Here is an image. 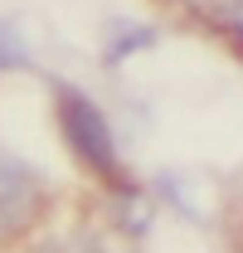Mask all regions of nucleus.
I'll list each match as a JSON object with an SVG mask.
<instances>
[{"mask_svg":"<svg viewBox=\"0 0 243 253\" xmlns=\"http://www.w3.org/2000/svg\"><path fill=\"white\" fill-rule=\"evenodd\" d=\"M59 126H63V141L73 146V156L88 170H97L102 180H122L117 141H112V126H107L97 102H88L78 88H59Z\"/></svg>","mask_w":243,"mask_h":253,"instance_id":"obj_1","label":"nucleus"},{"mask_svg":"<svg viewBox=\"0 0 243 253\" xmlns=\"http://www.w3.org/2000/svg\"><path fill=\"white\" fill-rule=\"evenodd\" d=\"M34 205H39V175L20 161H0V239L34 219Z\"/></svg>","mask_w":243,"mask_h":253,"instance_id":"obj_2","label":"nucleus"},{"mask_svg":"<svg viewBox=\"0 0 243 253\" xmlns=\"http://www.w3.org/2000/svg\"><path fill=\"white\" fill-rule=\"evenodd\" d=\"M190 10L243 49V0H190Z\"/></svg>","mask_w":243,"mask_h":253,"instance_id":"obj_3","label":"nucleus"},{"mask_svg":"<svg viewBox=\"0 0 243 253\" xmlns=\"http://www.w3.org/2000/svg\"><path fill=\"white\" fill-rule=\"evenodd\" d=\"M156 44V30L151 25H112V34H107V63H122L126 54H136V49H151Z\"/></svg>","mask_w":243,"mask_h":253,"instance_id":"obj_4","label":"nucleus"},{"mask_svg":"<svg viewBox=\"0 0 243 253\" xmlns=\"http://www.w3.org/2000/svg\"><path fill=\"white\" fill-rule=\"evenodd\" d=\"M10 68H30V49L10 20H0V73H10Z\"/></svg>","mask_w":243,"mask_h":253,"instance_id":"obj_5","label":"nucleus"}]
</instances>
